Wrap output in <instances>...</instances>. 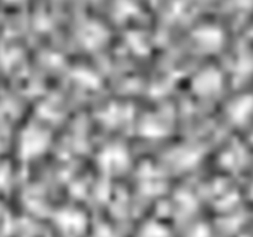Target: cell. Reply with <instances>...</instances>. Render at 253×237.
Returning a JSON list of instances; mask_svg holds the SVG:
<instances>
[{"mask_svg": "<svg viewBox=\"0 0 253 237\" xmlns=\"http://www.w3.org/2000/svg\"><path fill=\"white\" fill-rule=\"evenodd\" d=\"M222 76L215 68H205L194 77L192 90L199 98H211L217 95L222 88Z\"/></svg>", "mask_w": 253, "mask_h": 237, "instance_id": "1", "label": "cell"}, {"mask_svg": "<svg viewBox=\"0 0 253 237\" xmlns=\"http://www.w3.org/2000/svg\"><path fill=\"white\" fill-rule=\"evenodd\" d=\"M99 165L108 173H123L130 164V156L125 147L120 145H111L104 148L99 155Z\"/></svg>", "mask_w": 253, "mask_h": 237, "instance_id": "2", "label": "cell"}, {"mask_svg": "<svg viewBox=\"0 0 253 237\" xmlns=\"http://www.w3.org/2000/svg\"><path fill=\"white\" fill-rule=\"evenodd\" d=\"M197 46L207 53H215L220 51L224 43V35L216 26H203L194 32Z\"/></svg>", "mask_w": 253, "mask_h": 237, "instance_id": "3", "label": "cell"}, {"mask_svg": "<svg viewBox=\"0 0 253 237\" xmlns=\"http://www.w3.org/2000/svg\"><path fill=\"white\" fill-rule=\"evenodd\" d=\"M49 145V135L42 128L34 127L27 131L25 137L24 151L27 157H37L41 156L47 150Z\"/></svg>", "mask_w": 253, "mask_h": 237, "instance_id": "4", "label": "cell"}, {"mask_svg": "<svg viewBox=\"0 0 253 237\" xmlns=\"http://www.w3.org/2000/svg\"><path fill=\"white\" fill-rule=\"evenodd\" d=\"M108 39L105 29L99 24H89L81 32V42L88 49L100 48Z\"/></svg>", "mask_w": 253, "mask_h": 237, "instance_id": "5", "label": "cell"}]
</instances>
